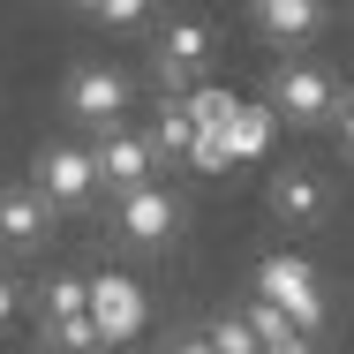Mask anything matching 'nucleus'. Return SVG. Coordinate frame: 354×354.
<instances>
[{"label":"nucleus","mask_w":354,"mask_h":354,"mask_svg":"<svg viewBox=\"0 0 354 354\" xmlns=\"http://www.w3.org/2000/svg\"><path fill=\"white\" fill-rule=\"evenodd\" d=\"M257 294H264V301H279L301 332H317V324H324V279H317V272H309V257H294V249H279V257H264V264H257Z\"/></svg>","instance_id":"f257e3e1"},{"label":"nucleus","mask_w":354,"mask_h":354,"mask_svg":"<svg viewBox=\"0 0 354 354\" xmlns=\"http://www.w3.org/2000/svg\"><path fill=\"white\" fill-rule=\"evenodd\" d=\"M264 106H272L279 121H294V129H309V121H332V113H339V83L324 68H309V61H286V68H272Z\"/></svg>","instance_id":"f03ea898"},{"label":"nucleus","mask_w":354,"mask_h":354,"mask_svg":"<svg viewBox=\"0 0 354 354\" xmlns=\"http://www.w3.org/2000/svg\"><path fill=\"white\" fill-rule=\"evenodd\" d=\"M113 234H121L129 249H166V241L181 234V196L158 189V181H143V189H129V196H113Z\"/></svg>","instance_id":"7ed1b4c3"},{"label":"nucleus","mask_w":354,"mask_h":354,"mask_svg":"<svg viewBox=\"0 0 354 354\" xmlns=\"http://www.w3.org/2000/svg\"><path fill=\"white\" fill-rule=\"evenodd\" d=\"M30 181H38L61 212H75V204L98 196V158H91L83 143H46V151L30 158Z\"/></svg>","instance_id":"20e7f679"},{"label":"nucleus","mask_w":354,"mask_h":354,"mask_svg":"<svg viewBox=\"0 0 354 354\" xmlns=\"http://www.w3.org/2000/svg\"><path fill=\"white\" fill-rule=\"evenodd\" d=\"M53 212H61V204H53L38 181H8V189H0V249H15V257H23V249H46Z\"/></svg>","instance_id":"39448f33"},{"label":"nucleus","mask_w":354,"mask_h":354,"mask_svg":"<svg viewBox=\"0 0 354 354\" xmlns=\"http://www.w3.org/2000/svg\"><path fill=\"white\" fill-rule=\"evenodd\" d=\"M61 98H68V113L83 121V129H121V113H129V75L91 61V68L68 75V91H61Z\"/></svg>","instance_id":"423d86ee"},{"label":"nucleus","mask_w":354,"mask_h":354,"mask_svg":"<svg viewBox=\"0 0 354 354\" xmlns=\"http://www.w3.org/2000/svg\"><path fill=\"white\" fill-rule=\"evenodd\" d=\"M91 158H98V189L129 196V189H143V181H151V158H158V143H151V136H129V129H98Z\"/></svg>","instance_id":"0eeeda50"},{"label":"nucleus","mask_w":354,"mask_h":354,"mask_svg":"<svg viewBox=\"0 0 354 354\" xmlns=\"http://www.w3.org/2000/svg\"><path fill=\"white\" fill-rule=\"evenodd\" d=\"M91 317H98L106 347H113V339H136L143 332V286L121 279V272H98V279H91Z\"/></svg>","instance_id":"6e6552de"},{"label":"nucleus","mask_w":354,"mask_h":354,"mask_svg":"<svg viewBox=\"0 0 354 354\" xmlns=\"http://www.w3.org/2000/svg\"><path fill=\"white\" fill-rule=\"evenodd\" d=\"M264 204H272V218H286V226H317V218H324V181H317L309 166H286V174H272Z\"/></svg>","instance_id":"1a4fd4ad"},{"label":"nucleus","mask_w":354,"mask_h":354,"mask_svg":"<svg viewBox=\"0 0 354 354\" xmlns=\"http://www.w3.org/2000/svg\"><path fill=\"white\" fill-rule=\"evenodd\" d=\"M204 53H212V30L204 23H166V38H158V83H196L204 75Z\"/></svg>","instance_id":"9d476101"},{"label":"nucleus","mask_w":354,"mask_h":354,"mask_svg":"<svg viewBox=\"0 0 354 354\" xmlns=\"http://www.w3.org/2000/svg\"><path fill=\"white\" fill-rule=\"evenodd\" d=\"M317 23H324V0H257V30H264L272 46L317 38Z\"/></svg>","instance_id":"9b49d317"},{"label":"nucleus","mask_w":354,"mask_h":354,"mask_svg":"<svg viewBox=\"0 0 354 354\" xmlns=\"http://www.w3.org/2000/svg\"><path fill=\"white\" fill-rule=\"evenodd\" d=\"M151 143H158L166 158H174V151L189 158V143H196V113H189V98H166V106H158V121H151Z\"/></svg>","instance_id":"f8f14e48"},{"label":"nucleus","mask_w":354,"mask_h":354,"mask_svg":"<svg viewBox=\"0 0 354 354\" xmlns=\"http://www.w3.org/2000/svg\"><path fill=\"white\" fill-rule=\"evenodd\" d=\"M46 347L53 354H98L106 332H98V317H46Z\"/></svg>","instance_id":"ddd939ff"},{"label":"nucleus","mask_w":354,"mask_h":354,"mask_svg":"<svg viewBox=\"0 0 354 354\" xmlns=\"http://www.w3.org/2000/svg\"><path fill=\"white\" fill-rule=\"evenodd\" d=\"M241 317L257 324V339H264V347H294V339H309V332H301V324L286 317L279 301H264V294H257V301H241Z\"/></svg>","instance_id":"4468645a"},{"label":"nucleus","mask_w":354,"mask_h":354,"mask_svg":"<svg viewBox=\"0 0 354 354\" xmlns=\"http://www.w3.org/2000/svg\"><path fill=\"white\" fill-rule=\"evenodd\" d=\"M272 121H279L272 106H241V113H234V129H226V136H234V158H257V151L272 143Z\"/></svg>","instance_id":"2eb2a0df"},{"label":"nucleus","mask_w":354,"mask_h":354,"mask_svg":"<svg viewBox=\"0 0 354 354\" xmlns=\"http://www.w3.org/2000/svg\"><path fill=\"white\" fill-rule=\"evenodd\" d=\"M189 113H196V129H234L241 98H226L218 83H196V91H189Z\"/></svg>","instance_id":"dca6fc26"},{"label":"nucleus","mask_w":354,"mask_h":354,"mask_svg":"<svg viewBox=\"0 0 354 354\" xmlns=\"http://www.w3.org/2000/svg\"><path fill=\"white\" fill-rule=\"evenodd\" d=\"M212 347L218 354H264V339H257V324H249L241 309H226V317L212 324Z\"/></svg>","instance_id":"f3484780"},{"label":"nucleus","mask_w":354,"mask_h":354,"mask_svg":"<svg viewBox=\"0 0 354 354\" xmlns=\"http://www.w3.org/2000/svg\"><path fill=\"white\" fill-rule=\"evenodd\" d=\"M46 317H91V279H46Z\"/></svg>","instance_id":"a211bd4d"},{"label":"nucleus","mask_w":354,"mask_h":354,"mask_svg":"<svg viewBox=\"0 0 354 354\" xmlns=\"http://www.w3.org/2000/svg\"><path fill=\"white\" fill-rule=\"evenodd\" d=\"M98 15H106V23H121V30H136L143 15H151V0H106Z\"/></svg>","instance_id":"6ab92c4d"},{"label":"nucleus","mask_w":354,"mask_h":354,"mask_svg":"<svg viewBox=\"0 0 354 354\" xmlns=\"http://www.w3.org/2000/svg\"><path fill=\"white\" fill-rule=\"evenodd\" d=\"M339 143H347V158H354V98L339 106Z\"/></svg>","instance_id":"aec40b11"},{"label":"nucleus","mask_w":354,"mask_h":354,"mask_svg":"<svg viewBox=\"0 0 354 354\" xmlns=\"http://www.w3.org/2000/svg\"><path fill=\"white\" fill-rule=\"evenodd\" d=\"M8 317H15V279L0 272V324H8Z\"/></svg>","instance_id":"412c9836"},{"label":"nucleus","mask_w":354,"mask_h":354,"mask_svg":"<svg viewBox=\"0 0 354 354\" xmlns=\"http://www.w3.org/2000/svg\"><path fill=\"white\" fill-rule=\"evenodd\" d=\"M174 354H218L212 339H196V332H189V339H174Z\"/></svg>","instance_id":"4be33fe9"},{"label":"nucleus","mask_w":354,"mask_h":354,"mask_svg":"<svg viewBox=\"0 0 354 354\" xmlns=\"http://www.w3.org/2000/svg\"><path fill=\"white\" fill-rule=\"evenodd\" d=\"M75 8H91V15H98V8H106V0H75Z\"/></svg>","instance_id":"5701e85b"}]
</instances>
